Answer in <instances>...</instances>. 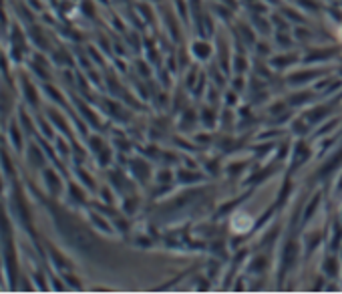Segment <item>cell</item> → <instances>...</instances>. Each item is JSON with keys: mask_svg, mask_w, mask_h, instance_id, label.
Returning <instances> with one entry per match:
<instances>
[{"mask_svg": "<svg viewBox=\"0 0 342 294\" xmlns=\"http://www.w3.org/2000/svg\"><path fill=\"white\" fill-rule=\"evenodd\" d=\"M252 218L250 216H241V214H237L235 218H233V230L235 232H246V230H250L252 228Z\"/></svg>", "mask_w": 342, "mask_h": 294, "instance_id": "obj_1", "label": "cell"}]
</instances>
